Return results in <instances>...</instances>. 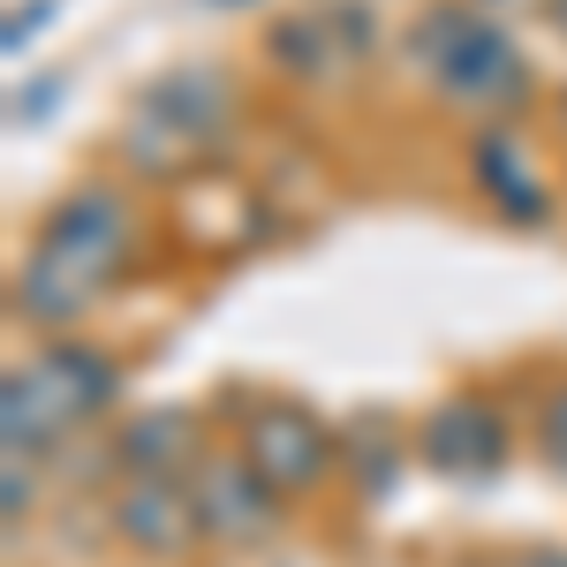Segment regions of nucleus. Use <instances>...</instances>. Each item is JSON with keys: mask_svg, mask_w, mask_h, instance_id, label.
Here are the masks:
<instances>
[{"mask_svg": "<svg viewBox=\"0 0 567 567\" xmlns=\"http://www.w3.org/2000/svg\"><path fill=\"white\" fill-rule=\"evenodd\" d=\"M144 243V213L122 182H76L69 197H53L31 227V250L16 265L8 310L31 333H76L91 310L122 288V272L136 265Z\"/></svg>", "mask_w": 567, "mask_h": 567, "instance_id": "1", "label": "nucleus"}, {"mask_svg": "<svg viewBox=\"0 0 567 567\" xmlns=\"http://www.w3.org/2000/svg\"><path fill=\"white\" fill-rule=\"evenodd\" d=\"M122 393V363L84 333H45L31 355L8 363L0 379V446L16 454H53L76 432H91Z\"/></svg>", "mask_w": 567, "mask_h": 567, "instance_id": "2", "label": "nucleus"}, {"mask_svg": "<svg viewBox=\"0 0 567 567\" xmlns=\"http://www.w3.org/2000/svg\"><path fill=\"white\" fill-rule=\"evenodd\" d=\"M401 61H409V76L432 84L439 106H462V114H507L529 99L523 45L499 31V16L484 0H432L409 23Z\"/></svg>", "mask_w": 567, "mask_h": 567, "instance_id": "3", "label": "nucleus"}, {"mask_svg": "<svg viewBox=\"0 0 567 567\" xmlns=\"http://www.w3.org/2000/svg\"><path fill=\"white\" fill-rule=\"evenodd\" d=\"M227 114H235V84L219 76L213 61H182V69H167V76L130 106L114 152H122L130 175L175 182L213 152V136L227 130Z\"/></svg>", "mask_w": 567, "mask_h": 567, "instance_id": "4", "label": "nucleus"}, {"mask_svg": "<svg viewBox=\"0 0 567 567\" xmlns=\"http://www.w3.org/2000/svg\"><path fill=\"white\" fill-rule=\"evenodd\" d=\"M235 446L288 507L318 499L341 477V424H326L310 401H288V393H250L235 416Z\"/></svg>", "mask_w": 567, "mask_h": 567, "instance_id": "5", "label": "nucleus"}, {"mask_svg": "<svg viewBox=\"0 0 567 567\" xmlns=\"http://www.w3.org/2000/svg\"><path fill=\"white\" fill-rule=\"evenodd\" d=\"M189 507L213 553H265L280 523H288V499L243 462V446H205L197 470H189Z\"/></svg>", "mask_w": 567, "mask_h": 567, "instance_id": "6", "label": "nucleus"}, {"mask_svg": "<svg viewBox=\"0 0 567 567\" xmlns=\"http://www.w3.org/2000/svg\"><path fill=\"white\" fill-rule=\"evenodd\" d=\"M416 454L439 477L484 484V477H499V462L515 454V432H507V416L484 393H454V401H439L432 416L416 424Z\"/></svg>", "mask_w": 567, "mask_h": 567, "instance_id": "7", "label": "nucleus"}, {"mask_svg": "<svg viewBox=\"0 0 567 567\" xmlns=\"http://www.w3.org/2000/svg\"><path fill=\"white\" fill-rule=\"evenodd\" d=\"M114 537L144 553V560H189L205 545L197 507H189V477H122L114 484V507H106Z\"/></svg>", "mask_w": 567, "mask_h": 567, "instance_id": "8", "label": "nucleus"}, {"mask_svg": "<svg viewBox=\"0 0 567 567\" xmlns=\"http://www.w3.org/2000/svg\"><path fill=\"white\" fill-rule=\"evenodd\" d=\"M470 182H477L484 205H492L499 219H515V227H537V219L553 213V197H545V175H537L529 144L507 130V122H492V130L470 144Z\"/></svg>", "mask_w": 567, "mask_h": 567, "instance_id": "9", "label": "nucleus"}, {"mask_svg": "<svg viewBox=\"0 0 567 567\" xmlns=\"http://www.w3.org/2000/svg\"><path fill=\"white\" fill-rule=\"evenodd\" d=\"M205 454V432L189 409H144L130 424H114V470L122 477H189Z\"/></svg>", "mask_w": 567, "mask_h": 567, "instance_id": "10", "label": "nucleus"}, {"mask_svg": "<svg viewBox=\"0 0 567 567\" xmlns=\"http://www.w3.org/2000/svg\"><path fill=\"white\" fill-rule=\"evenodd\" d=\"M341 16H349V8H296V16H280V23H272L265 53H272V61H280L296 84H326V76L349 61Z\"/></svg>", "mask_w": 567, "mask_h": 567, "instance_id": "11", "label": "nucleus"}, {"mask_svg": "<svg viewBox=\"0 0 567 567\" xmlns=\"http://www.w3.org/2000/svg\"><path fill=\"white\" fill-rule=\"evenodd\" d=\"M401 462H409V446L393 432L386 416H349L341 424V484H349L355 499H386L393 484H401Z\"/></svg>", "mask_w": 567, "mask_h": 567, "instance_id": "12", "label": "nucleus"}, {"mask_svg": "<svg viewBox=\"0 0 567 567\" xmlns=\"http://www.w3.org/2000/svg\"><path fill=\"white\" fill-rule=\"evenodd\" d=\"M529 446H537V462H545L553 477H567V379L537 401V416H529Z\"/></svg>", "mask_w": 567, "mask_h": 567, "instance_id": "13", "label": "nucleus"}, {"mask_svg": "<svg viewBox=\"0 0 567 567\" xmlns=\"http://www.w3.org/2000/svg\"><path fill=\"white\" fill-rule=\"evenodd\" d=\"M39 462H45V454H16V446H8V492H0L8 529H23V515L39 507Z\"/></svg>", "mask_w": 567, "mask_h": 567, "instance_id": "14", "label": "nucleus"}, {"mask_svg": "<svg viewBox=\"0 0 567 567\" xmlns=\"http://www.w3.org/2000/svg\"><path fill=\"white\" fill-rule=\"evenodd\" d=\"M499 567H567V553H560V545H515Z\"/></svg>", "mask_w": 567, "mask_h": 567, "instance_id": "15", "label": "nucleus"}, {"mask_svg": "<svg viewBox=\"0 0 567 567\" xmlns=\"http://www.w3.org/2000/svg\"><path fill=\"white\" fill-rule=\"evenodd\" d=\"M545 23H553V39L567 45V0H545Z\"/></svg>", "mask_w": 567, "mask_h": 567, "instance_id": "16", "label": "nucleus"}, {"mask_svg": "<svg viewBox=\"0 0 567 567\" xmlns=\"http://www.w3.org/2000/svg\"><path fill=\"white\" fill-rule=\"evenodd\" d=\"M560 122H567V91H560Z\"/></svg>", "mask_w": 567, "mask_h": 567, "instance_id": "17", "label": "nucleus"}]
</instances>
